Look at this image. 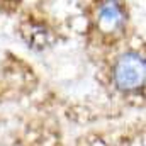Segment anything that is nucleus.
<instances>
[{
	"instance_id": "nucleus-2",
	"label": "nucleus",
	"mask_w": 146,
	"mask_h": 146,
	"mask_svg": "<svg viewBox=\"0 0 146 146\" xmlns=\"http://www.w3.org/2000/svg\"><path fill=\"white\" fill-rule=\"evenodd\" d=\"M99 21H100V26L104 29H109V31L119 29L124 24V14H122L121 5L114 0L106 2L99 10Z\"/></svg>"
},
{
	"instance_id": "nucleus-1",
	"label": "nucleus",
	"mask_w": 146,
	"mask_h": 146,
	"mask_svg": "<svg viewBox=\"0 0 146 146\" xmlns=\"http://www.w3.org/2000/svg\"><path fill=\"white\" fill-rule=\"evenodd\" d=\"M114 82L121 90L133 92L145 83V60L138 53L122 54L114 68Z\"/></svg>"
}]
</instances>
